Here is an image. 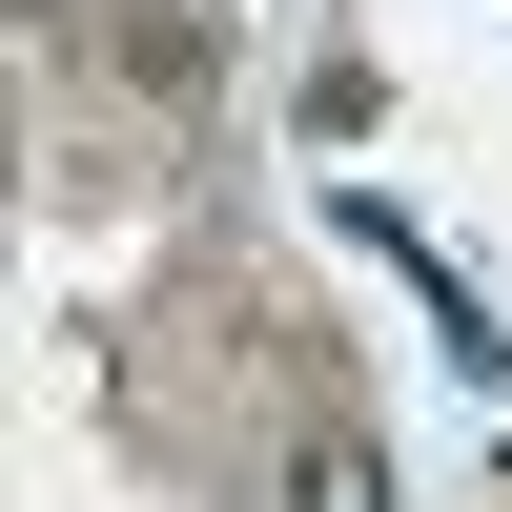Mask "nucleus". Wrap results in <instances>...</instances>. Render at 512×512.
Wrapping results in <instances>:
<instances>
[{"label": "nucleus", "mask_w": 512, "mask_h": 512, "mask_svg": "<svg viewBox=\"0 0 512 512\" xmlns=\"http://www.w3.org/2000/svg\"><path fill=\"white\" fill-rule=\"evenodd\" d=\"M287 512H390V451H369V431H308V451H287Z\"/></svg>", "instance_id": "obj_1"}]
</instances>
